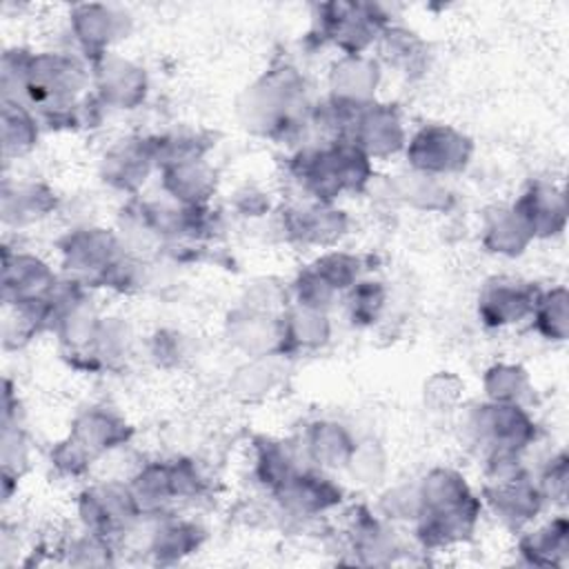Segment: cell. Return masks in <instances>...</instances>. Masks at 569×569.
<instances>
[{
    "instance_id": "ac0fdd59",
    "label": "cell",
    "mask_w": 569,
    "mask_h": 569,
    "mask_svg": "<svg viewBox=\"0 0 569 569\" xmlns=\"http://www.w3.org/2000/svg\"><path fill=\"white\" fill-rule=\"evenodd\" d=\"M525 220L533 240H549L567 227V198L565 191L551 182H531L511 204Z\"/></svg>"
},
{
    "instance_id": "7a4b0ae2",
    "label": "cell",
    "mask_w": 569,
    "mask_h": 569,
    "mask_svg": "<svg viewBox=\"0 0 569 569\" xmlns=\"http://www.w3.org/2000/svg\"><path fill=\"white\" fill-rule=\"evenodd\" d=\"M287 171L305 200L336 202L345 193H362L373 180V160L349 138L298 147Z\"/></svg>"
},
{
    "instance_id": "74e56055",
    "label": "cell",
    "mask_w": 569,
    "mask_h": 569,
    "mask_svg": "<svg viewBox=\"0 0 569 569\" xmlns=\"http://www.w3.org/2000/svg\"><path fill=\"white\" fill-rule=\"evenodd\" d=\"M311 267L340 293L345 296L360 278H365V260L356 253L342 249H327L320 253Z\"/></svg>"
},
{
    "instance_id": "4dcf8cb0",
    "label": "cell",
    "mask_w": 569,
    "mask_h": 569,
    "mask_svg": "<svg viewBox=\"0 0 569 569\" xmlns=\"http://www.w3.org/2000/svg\"><path fill=\"white\" fill-rule=\"evenodd\" d=\"M40 127L42 122L33 109H29L22 102L2 100V124H0L2 156L11 160L33 151L40 138Z\"/></svg>"
},
{
    "instance_id": "836d02e7",
    "label": "cell",
    "mask_w": 569,
    "mask_h": 569,
    "mask_svg": "<svg viewBox=\"0 0 569 569\" xmlns=\"http://www.w3.org/2000/svg\"><path fill=\"white\" fill-rule=\"evenodd\" d=\"M531 327L549 342H565L569 336V291L565 284L540 289L536 309L531 313Z\"/></svg>"
},
{
    "instance_id": "30bf717a",
    "label": "cell",
    "mask_w": 569,
    "mask_h": 569,
    "mask_svg": "<svg viewBox=\"0 0 569 569\" xmlns=\"http://www.w3.org/2000/svg\"><path fill=\"white\" fill-rule=\"evenodd\" d=\"M131 31L129 13L100 2L76 4L69 11V33L76 40L80 56L91 64L109 53L116 42Z\"/></svg>"
},
{
    "instance_id": "c3c4849f",
    "label": "cell",
    "mask_w": 569,
    "mask_h": 569,
    "mask_svg": "<svg viewBox=\"0 0 569 569\" xmlns=\"http://www.w3.org/2000/svg\"><path fill=\"white\" fill-rule=\"evenodd\" d=\"M153 356L162 365L180 360V356H182V340H180V336L176 331H158L156 338H153Z\"/></svg>"
},
{
    "instance_id": "d590c367",
    "label": "cell",
    "mask_w": 569,
    "mask_h": 569,
    "mask_svg": "<svg viewBox=\"0 0 569 569\" xmlns=\"http://www.w3.org/2000/svg\"><path fill=\"white\" fill-rule=\"evenodd\" d=\"M482 389L491 402H525L531 391L529 371L518 362H493L482 373Z\"/></svg>"
},
{
    "instance_id": "7bdbcfd3",
    "label": "cell",
    "mask_w": 569,
    "mask_h": 569,
    "mask_svg": "<svg viewBox=\"0 0 569 569\" xmlns=\"http://www.w3.org/2000/svg\"><path fill=\"white\" fill-rule=\"evenodd\" d=\"M29 467V440L22 422L2 425V471L22 476Z\"/></svg>"
},
{
    "instance_id": "5bb4252c",
    "label": "cell",
    "mask_w": 569,
    "mask_h": 569,
    "mask_svg": "<svg viewBox=\"0 0 569 569\" xmlns=\"http://www.w3.org/2000/svg\"><path fill=\"white\" fill-rule=\"evenodd\" d=\"M347 138L356 142L371 160H385L405 151L409 136L396 104L373 100L360 107Z\"/></svg>"
},
{
    "instance_id": "7dc6e473",
    "label": "cell",
    "mask_w": 569,
    "mask_h": 569,
    "mask_svg": "<svg viewBox=\"0 0 569 569\" xmlns=\"http://www.w3.org/2000/svg\"><path fill=\"white\" fill-rule=\"evenodd\" d=\"M462 387L465 385L458 376L449 371H438L425 385V402H429L433 409H449L460 400Z\"/></svg>"
},
{
    "instance_id": "ee69618b",
    "label": "cell",
    "mask_w": 569,
    "mask_h": 569,
    "mask_svg": "<svg viewBox=\"0 0 569 569\" xmlns=\"http://www.w3.org/2000/svg\"><path fill=\"white\" fill-rule=\"evenodd\" d=\"M380 513L387 520H411L420 516L418 485H400L380 498Z\"/></svg>"
},
{
    "instance_id": "4316f807",
    "label": "cell",
    "mask_w": 569,
    "mask_h": 569,
    "mask_svg": "<svg viewBox=\"0 0 569 569\" xmlns=\"http://www.w3.org/2000/svg\"><path fill=\"white\" fill-rule=\"evenodd\" d=\"M202 540L204 529L198 522L178 516H162L149 536L147 551L156 562L173 565L198 551Z\"/></svg>"
},
{
    "instance_id": "f6af8a7d",
    "label": "cell",
    "mask_w": 569,
    "mask_h": 569,
    "mask_svg": "<svg viewBox=\"0 0 569 569\" xmlns=\"http://www.w3.org/2000/svg\"><path fill=\"white\" fill-rule=\"evenodd\" d=\"M169 467H171V487H173L176 500H191L204 491L207 480L200 467L196 465V460L180 456V458H171Z\"/></svg>"
},
{
    "instance_id": "9a60e30c",
    "label": "cell",
    "mask_w": 569,
    "mask_h": 569,
    "mask_svg": "<svg viewBox=\"0 0 569 569\" xmlns=\"http://www.w3.org/2000/svg\"><path fill=\"white\" fill-rule=\"evenodd\" d=\"M280 509L289 516L313 518L331 511L345 498L342 487L318 467H300L276 493Z\"/></svg>"
},
{
    "instance_id": "8992f818",
    "label": "cell",
    "mask_w": 569,
    "mask_h": 569,
    "mask_svg": "<svg viewBox=\"0 0 569 569\" xmlns=\"http://www.w3.org/2000/svg\"><path fill=\"white\" fill-rule=\"evenodd\" d=\"M473 156V140L451 124H425L407 138L405 158L413 173L445 178L467 169Z\"/></svg>"
},
{
    "instance_id": "83f0119b",
    "label": "cell",
    "mask_w": 569,
    "mask_h": 569,
    "mask_svg": "<svg viewBox=\"0 0 569 569\" xmlns=\"http://www.w3.org/2000/svg\"><path fill=\"white\" fill-rule=\"evenodd\" d=\"M480 242L489 253L516 258L527 251V247L533 242V236L518 211L507 204L487 211L480 229Z\"/></svg>"
},
{
    "instance_id": "f1b7e54d",
    "label": "cell",
    "mask_w": 569,
    "mask_h": 569,
    "mask_svg": "<svg viewBox=\"0 0 569 569\" xmlns=\"http://www.w3.org/2000/svg\"><path fill=\"white\" fill-rule=\"evenodd\" d=\"M520 556L533 567H562L569 556V522L556 516L542 527L527 531L518 542Z\"/></svg>"
},
{
    "instance_id": "f546056e",
    "label": "cell",
    "mask_w": 569,
    "mask_h": 569,
    "mask_svg": "<svg viewBox=\"0 0 569 569\" xmlns=\"http://www.w3.org/2000/svg\"><path fill=\"white\" fill-rule=\"evenodd\" d=\"M298 469V456L289 442L269 436L253 440V478L269 493H276Z\"/></svg>"
},
{
    "instance_id": "d4e9b609",
    "label": "cell",
    "mask_w": 569,
    "mask_h": 569,
    "mask_svg": "<svg viewBox=\"0 0 569 569\" xmlns=\"http://www.w3.org/2000/svg\"><path fill=\"white\" fill-rule=\"evenodd\" d=\"M331 338L327 311L291 305L280 316V356H298L322 349Z\"/></svg>"
},
{
    "instance_id": "3957f363",
    "label": "cell",
    "mask_w": 569,
    "mask_h": 569,
    "mask_svg": "<svg viewBox=\"0 0 569 569\" xmlns=\"http://www.w3.org/2000/svg\"><path fill=\"white\" fill-rule=\"evenodd\" d=\"M311 107L305 76L291 64H278L247 87L240 113L251 131L276 142H296L309 129Z\"/></svg>"
},
{
    "instance_id": "52a82bcc",
    "label": "cell",
    "mask_w": 569,
    "mask_h": 569,
    "mask_svg": "<svg viewBox=\"0 0 569 569\" xmlns=\"http://www.w3.org/2000/svg\"><path fill=\"white\" fill-rule=\"evenodd\" d=\"M76 509L82 529L109 540L127 533L144 516L129 482L118 480L84 487L78 493Z\"/></svg>"
},
{
    "instance_id": "60d3db41",
    "label": "cell",
    "mask_w": 569,
    "mask_h": 569,
    "mask_svg": "<svg viewBox=\"0 0 569 569\" xmlns=\"http://www.w3.org/2000/svg\"><path fill=\"white\" fill-rule=\"evenodd\" d=\"M93 460H96V456L69 433H67V438L58 440L49 451V462L60 478H71V480L84 478L89 473Z\"/></svg>"
},
{
    "instance_id": "d6a6232c",
    "label": "cell",
    "mask_w": 569,
    "mask_h": 569,
    "mask_svg": "<svg viewBox=\"0 0 569 569\" xmlns=\"http://www.w3.org/2000/svg\"><path fill=\"white\" fill-rule=\"evenodd\" d=\"M147 140H149L151 156L156 160L158 171L167 164L207 158L209 149L213 147L211 136L193 129H173L164 133H153V136H147Z\"/></svg>"
},
{
    "instance_id": "cb8c5ba5",
    "label": "cell",
    "mask_w": 569,
    "mask_h": 569,
    "mask_svg": "<svg viewBox=\"0 0 569 569\" xmlns=\"http://www.w3.org/2000/svg\"><path fill=\"white\" fill-rule=\"evenodd\" d=\"M58 207V196L47 182L22 180L2 182V220L7 227H27L47 216Z\"/></svg>"
},
{
    "instance_id": "5b68a950",
    "label": "cell",
    "mask_w": 569,
    "mask_h": 569,
    "mask_svg": "<svg viewBox=\"0 0 569 569\" xmlns=\"http://www.w3.org/2000/svg\"><path fill=\"white\" fill-rule=\"evenodd\" d=\"M467 433L485 456L525 453L538 440V425L520 402L485 400L467 416Z\"/></svg>"
},
{
    "instance_id": "44dd1931",
    "label": "cell",
    "mask_w": 569,
    "mask_h": 569,
    "mask_svg": "<svg viewBox=\"0 0 569 569\" xmlns=\"http://www.w3.org/2000/svg\"><path fill=\"white\" fill-rule=\"evenodd\" d=\"M380 60L362 53V56H340L329 71V96L365 107L376 100V89L380 84Z\"/></svg>"
},
{
    "instance_id": "bcb514c9",
    "label": "cell",
    "mask_w": 569,
    "mask_h": 569,
    "mask_svg": "<svg viewBox=\"0 0 569 569\" xmlns=\"http://www.w3.org/2000/svg\"><path fill=\"white\" fill-rule=\"evenodd\" d=\"M567 480H569V460L565 451H558L556 456H551L545 465V469L540 471V478L536 480L545 502H562L567 496Z\"/></svg>"
},
{
    "instance_id": "277c9868",
    "label": "cell",
    "mask_w": 569,
    "mask_h": 569,
    "mask_svg": "<svg viewBox=\"0 0 569 569\" xmlns=\"http://www.w3.org/2000/svg\"><path fill=\"white\" fill-rule=\"evenodd\" d=\"M391 24L385 4L336 0L316 4L313 33L340 51V56H362L373 49L382 31Z\"/></svg>"
},
{
    "instance_id": "7c38bea8",
    "label": "cell",
    "mask_w": 569,
    "mask_h": 569,
    "mask_svg": "<svg viewBox=\"0 0 569 569\" xmlns=\"http://www.w3.org/2000/svg\"><path fill=\"white\" fill-rule=\"evenodd\" d=\"M540 289L531 282L496 276L489 278L478 293V318L489 329H505L531 320Z\"/></svg>"
},
{
    "instance_id": "ffe728a7",
    "label": "cell",
    "mask_w": 569,
    "mask_h": 569,
    "mask_svg": "<svg viewBox=\"0 0 569 569\" xmlns=\"http://www.w3.org/2000/svg\"><path fill=\"white\" fill-rule=\"evenodd\" d=\"M158 173L164 196L182 207L209 204L218 189V173L207 158L167 164Z\"/></svg>"
},
{
    "instance_id": "e575fe53",
    "label": "cell",
    "mask_w": 569,
    "mask_h": 569,
    "mask_svg": "<svg viewBox=\"0 0 569 569\" xmlns=\"http://www.w3.org/2000/svg\"><path fill=\"white\" fill-rule=\"evenodd\" d=\"M376 47L380 49L382 60L402 73L420 71L427 62V44L418 38V33L393 22L382 31Z\"/></svg>"
},
{
    "instance_id": "ab89813d",
    "label": "cell",
    "mask_w": 569,
    "mask_h": 569,
    "mask_svg": "<svg viewBox=\"0 0 569 569\" xmlns=\"http://www.w3.org/2000/svg\"><path fill=\"white\" fill-rule=\"evenodd\" d=\"M293 305L313 309V311H329L340 293L311 267L307 264L291 282Z\"/></svg>"
},
{
    "instance_id": "6da1fadb",
    "label": "cell",
    "mask_w": 569,
    "mask_h": 569,
    "mask_svg": "<svg viewBox=\"0 0 569 569\" xmlns=\"http://www.w3.org/2000/svg\"><path fill=\"white\" fill-rule=\"evenodd\" d=\"M420 516L416 540L425 551H440L469 540L482 513V498L451 467H433L418 482Z\"/></svg>"
},
{
    "instance_id": "2e32d148",
    "label": "cell",
    "mask_w": 569,
    "mask_h": 569,
    "mask_svg": "<svg viewBox=\"0 0 569 569\" xmlns=\"http://www.w3.org/2000/svg\"><path fill=\"white\" fill-rule=\"evenodd\" d=\"M480 498L482 507L509 527L529 525L545 507V498L527 471L502 480H485Z\"/></svg>"
},
{
    "instance_id": "4fadbf2b",
    "label": "cell",
    "mask_w": 569,
    "mask_h": 569,
    "mask_svg": "<svg viewBox=\"0 0 569 569\" xmlns=\"http://www.w3.org/2000/svg\"><path fill=\"white\" fill-rule=\"evenodd\" d=\"M349 216L336 202H311L293 204L284 209L282 231L291 242L305 247L331 249L349 233Z\"/></svg>"
},
{
    "instance_id": "8fae6325",
    "label": "cell",
    "mask_w": 569,
    "mask_h": 569,
    "mask_svg": "<svg viewBox=\"0 0 569 569\" xmlns=\"http://www.w3.org/2000/svg\"><path fill=\"white\" fill-rule=\"evenodd\" d=\"M62 278L38 253L2 249V302L4 305H40L58 289Z\"/></svg>"
},
{
    "instance_id": "603a6c76",
    "label": "cell",
    "mask_w": 569,
    "mask_h": 569,
    "mask_svg": "<svg viewBox=\"0 0 569 569\" xmlns=\"http://www.w3.org/2000/svg\"><path fill=\"white\" fill-rule=\"evenodd\" d=\"M280 316L240 307L227 320V336L249 358L280 356Z\"/></svg>"
},
{
    "instance_id": "ba28073f",
    "label": "cell",
    "mask_w": 569,
    "mask_h": 569,
    "mask_svg": "<svg viewBox=\"0 0 569 569\" xmlns=\"http://www.w3.org/2000/svg\"><path fill=\"white\" fill-rule=\"evenodd\" d=\"M60 264L69 278L96 287L100 276L124 256V244L116 231L104 227L69 229L58 242Z\"/></svg>"
},
{
    "instance_id": "f35d334b",
    "label": "cell",
    "mask_w": 569,
    "mask_h": 569,
    "mask_svg": "<svg viewBox=\"0 0 569 569\" xmlns=\"http://www.w3.org/2000/svg\"><path fill=\"white\" fill-rule=\"evenodd\" d=\"M398 196L418 209L425 211H445L451 202V191L445 187L442 178H431L422 173L402 176L398 180Z\"/></svg>"
},
{
    "instance_id": "d6986e66",
    "label": "cell",
    "mask_w": 569,
    "mask_h": 569,
    "mask_svg": "<svg viewBox=\"0 0 569 569\" xmlns=\"http://www.w3.org/2000/svg\"><path fill=\"white\" fill-rule=\"evenodd\" d=\"M69 436H73L98 458L127 445L133 436V427L113 407L93 405L82 409L71 420Z\"/></svg>"
},
{
    "instance_id": "1f68e13d",
    "label": "cell",
    "mask_w": 569,
    "mask_h": 569,
    "mask_svg": "<svg viewBox=\"0 0 569 569\" xmlns=\"http://www.w3.org/2000/svg\"><path fill=\"white\" fill-rule=\"evenodd\" d=\"M129 487L144 516H162L164 507L173 502L169 460L144 462L131 478Z\"/></svg>"
},
{
    "instance_id": "484cf974",
    "label": "cell",
    "mask_w": 569,
    "mask_h": 569,
    "mask_svg": "<svg viewBox=\"0 0 569 569\" xmlns=\"http://www.w3.org/2000/svg\"><path fill=\"white\" fill-rule=\"evenodd\" d=\"M349 542L365 565L391 562L393 551H398L393 529L382 520V516L371 513L367 507L353 509L349 520Z\"/></svg>"
},
{
    "instance_id": "681fc988",
    "label": "cell",
    "mask_w": 569,
    "mask_h": 569,
    "mask_svg": "<svg viewBox=\"0 0 569 569\" xmlns=\"http://www.w3.org/2000/svg\"><path fill=\"white\" fill-rule=\"evenodd\" d=\"M236 207L242 216H262L269 209V198L262 191L244 189L238 193Z\"/></svg>"
},
{
    "instance_id": "9c48e42d",
    "label": "cell",
    "mask_w": 569,
    "mask_h": 569,
    "mask_svg": "<svg viewBox=\"0 0 569 569\" xmlns=\"http://www.w3.org/2000/svg\"><path fill=\"white\" fill-rule=\"evenodd\" d=\"M91 89L104 109H138L149 93L147 71L120 53H104L91 64Z\"/></svg>"
},
{
    "instance_id": "b9f144b4",
    "label": "cell",
    "mask_w": 569,
    "mask_h": 569,
    "mask_svg": "<svg viewBox=\"0 0 569 569\" xmlns=\"http://www.w3.org/2000/svg\"><path fill=\"white\" fill-rule=\"evenodd\" d=\"M64 551L69 553V565L76 567H96L113 562V540L91 533L87 529H82L80 536L71 538Z\"/></svg>"
},
{
    "instance_id": "8d00e7d4",
    "label": "cell",
    "mask_w": 569,
    "mask_h": 569,
    "mask_svg": "<svg viewBox=\"0 0 569 569\" xmlns=\"http://www.w3.org/2000/svg\"><path fill=\"white\" fill-rule=\"evenodd\" d=\"M389 291L382 280L373 278H360L347 293H345V305H347V316L351 325L356 327H371L380 320L385 307H387Z\"/></svg>"
},
{
    "instance_id": "7402d4cb",
    "label": "cell",
    "mask_w": 569,
    "mask_h": 569,
    "mask_svg": "<svg viewBox=\"0 0 569 569\" xmlns=\"http://www.w3.org/2000/svg\"><path fill=\"white\" fill-rule=\"evenodd\" d=\"M302 449L313 467L336 471L349 467L358 449V440L342 422L322 418L307 425L302 433Z\"/></svg>"
},
{
    "instance_id": "e0dca14e",
    "label": "cell",
    "mask_w": 569,
    "mask_h": 569,
    "mask_svg": "<svg viewBox=\"0 0 569 569\" xmlns=\"http://www.w3.org/2000/svg\"><path fill=\"white\" fill-rule=\"evenodd\" d=\"M156 169L147 136H129L113 142L100 160V178L107 187L136 193Z\"/></svg>"
}]
</instances>
